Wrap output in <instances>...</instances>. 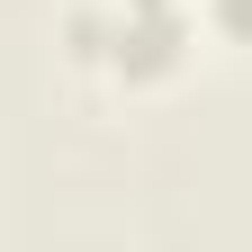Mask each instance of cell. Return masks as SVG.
Wrapping results in <instances>:
<instances>
[{"label": "cell", "mask_w": 252, "mask_h": 252, "mask_svg": "<svg viewBox=\"0 0 252 252\" xmlns=\"http://www.w3.org/2000/svg\"><path fill=\"white\" fill-rule=\"evenodd\" d=\"M63 36L81 63H99L117 81H171L189 63V9L180 0H81Z\"/></svg>", "instance_id": "6da1fadb"}, {"label": "cell", "mask_w": 252, "mask_h": 252, "mask_svg": "<svg viewBox=\"0 0 252 252\" xmlns=\"http://www.w3.org/2000/svg\"><path fill=\"white\" fill-rule=\"evenodd\" d=\"M207 27L234 36V45H252V0H207Z\"/></svg>", "instance_id": "7a4b0ae2"}]
</instances>
